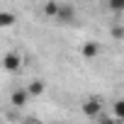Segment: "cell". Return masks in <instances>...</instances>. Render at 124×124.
I'll use <instances>...</instances> for the list:
<instances>
[{
  "instance_id": "1",
  "label": "cell",
  "mask_w": 124,
  "mask_h": 124,
  "mask_svg": "<svg viewBox=\"0 0 124 124\" xmlns=\"http://www.w3.org/2000/svg\"><path fill=\"white\" fill-rule=\"evenodd\" d=\"M0 66H3L5 73H20V71H22V54L15 51V49L5 51L3 61H0Z\"/></svg>"
},
{
  "instance_id": "7",
  "label": "cell",
  "mask_w": 124,
  "mask_h": 124,
  "mask_svg": "<svg viewBox=\"0 0 124 124\" xmlns=\"http://www.w3.org/2000/svg\"><path fill=\"white\" fill-rule=\"evenodd\" d=\"M17 24V17H15V12H0V29H8V27H15Z\"/></svg>"
},
{
  "instance_id": "14",
  "label": "cell",
  "mask_w": 124,
  "mask_h": 124,
  "mask_svg": "<svg viewBox=\"0 0 124 124\" xmlns=\"http://www.w3.org/2000/svg\"><path fill=\"white\" fill-rule=\"evenodd\" d=\"M54 124H61V122H54Z\"/></svg>"
},
{
  "instance_id": "4",
  "label": "cell",
  "mask_w": 124,
  "mask_h": 124,
  "mask_svg": "<svg viewBox=\"0 0 124 124\" xmlns=\"http://www.w3.org/2000/svg\"><path fill=\"white\" fill-rule=\"evenodd\" d=\"M56 20H58V22H73V20H76V8H73V5H61Z\"/></svg>"
},
{
  "instance_id": "12",
  "label": "cell",
  "mask_w": 124,
  "mask_h": 124,
  "mask_svg": "<svg viewBox=\"0 0 124 124\" xmlns=\"http://www.w3.org/2000/svg\"><path fill=\"white\" fill-rule=\"evenodd\" d=\"M22 124H41L37 117H27V119H22Z\"/></svg>"
},
{
  "instance_id": "6",
  "label": "cell",
  "mask_w": 124,
  "mask_h": 124,
  "mask_svg": "<svg viewBox=\"0 0 124 124\" xmlns=\"http://www.w3.org/2000/svg\"><path fill=\"white\" fill-rule=\"evenodd\" d=\"M58 8H61V3H56V0H46L44 8H41V12H44V17H54V20H56Z\"/></svg>"
},
{
  "instance_id": "11",
  "label": "cell",
  "mask_w": 124,
  "mask_h": 124,
  "mask_svg": "<svg viewBox=\"0 0 124 124\" xmlns=\"http://www.w3.org/2000/svg\"><path fill=\"white\" fill-rule=\"evenodd\" d=\"M97 124H117V119H112V117H107V114H100V117H97Z\"/></svg>"
},
{
  "instance_id": "2",
  "label": "cell",
  "mask_w": 124,
  "mask_h": 124,
  "mask_svg": "<svg viewBox=\"0 0 124 124\" xmlns=\"http://www.w3.org/2000/svg\"><path fill=\"white\" fill-rule=\"evenodd\" d=\"M80 112H83L88 119H97V117L102 114V102H100L97 97H88V100L80 105Z\"/></svg>"
},
{
  "instance_id": "10",
  "label": "cell",
  "mask_w": 124,
  "mask_h": 124,
  "mask_svg": "<svg viewBox=\"0 0 124 124\" xmlns=\"http://www.w3.org/2000/svg\"><path fill=\"white\" fill-rule=\"evenodd\" d=\"M112 112H114V117H117V119H122V122H124V100H117V102L112 105Z\"/></svg>"
},
{
  "instance_id": "5",
  "label": "cell",
  "mask_w": 124,
  "mask_h": 124,
  "mask_svg": "<svg viewBox=\"0 0 124 124\" xmlns=\"http://www.w3.org/2000/svg\"><path fill=\"white\" fill-rule=\"evenodd\" d=\"M80 54H83V58H95L100 54V44L97 41H85L80 46Z\"/></svg>"
},
{
  "instance_id": "13",
  "label": "cell",
  "mask_w": 124,
  "mask_h": 124,
  "mask_svg": "<svg viewBox=\"0 0 124 124\" xmlns=\"http://www.w3.org/2000/svg\"><path fill=\"white\" fill-rule=\"evenodd\" d=\"M114 37L122 39V37H124V29H122V27H114Z\"/></svg>"
},
{
  "instance_id": "9",
  "label": "cell",
  "mask_w": 124,
  "mask_h": 124,
  "mask_svg": "<svg viewBox=\"0 0 124 124\" xmlns=\"http://www.w3.org/2000/svg\"><path fill=\"white\" fill-rule=\"evenodd\" d=\"M107 8H109V12L122 15L124 12V0H107Z\"/></svg>"
},
{
  "instance_id": "3",
  "label": "cell",
  "mask_w": 124,
  "mask_h": 124,
  "mask_svg": "<svg viewBox=\"0 0 124 124\" xmlns=\"http://www.w3.org/2000/svg\"><path fill=\"white\" fill-rule=\"evenodd\" d=\"M27 100H29V95H27V90H24V88H15V90H12V95H10L12 107H24V105H27Z\"/></svg>"
},
{
  "instance_id": "8",
  "label": "cell",
  "mask_w": 124,
  "mask_h": 124,
  "mask_svg": "<svg viewBox=\"0 0 124 124\" xmlns=\"http://www.w3.org/2000/svg\"><path fill=\"white\" fill-rule=\"evenodd\" d=\"M24 90H27V95H34V97H37V95H41V93L46 90V85H44V80H32Z\"/></svg>"
}]
</instances>
